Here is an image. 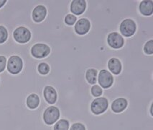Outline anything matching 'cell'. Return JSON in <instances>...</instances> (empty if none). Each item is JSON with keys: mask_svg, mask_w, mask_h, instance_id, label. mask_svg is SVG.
Instances as JSON below:
<instances>
[{"mask_svg": "<svg viewBox=\"0 0 153 130\" xmlns=\"http://www.w3.org/2000/svg\"><path fill=\"white\" fill-rule=\"evenodd\" d=\"M108 67L109 70L114 74H119L122 71V64L117 58L110 59L108 62Z\"/></svg>", "mask_w": 153, "mask_h": 130, "instance_id": "obj_16", "label": "cell"}, {"mask_svg": "<svg viewBox=\"0 0 153 130\" xmlns=\"http://www.w3.org/2000/svg\"><path fill=\"white\" fill-rule=\"evenodd\" d=\"M86 2L84 0H74L71 2V11L74 15H80L86 10Z\"/></svg>", "mask_w": 153, "mask_h": 130, "instance_id": "obj_11", "label": "cell"}, {"mask_svg": "<svg viewBox=\"0 0 153 130\" xmlns=\"http://www.w3.org/2000/svg\"><path fill=\"white\" fill-rule=\"evenodd\" d=\"M37 70H38V72L42 75H46L50 72V66L47 63L42 62L37 66Z\"/></svg>", "mask_w": 153, "mask_h": 130, "instance_id": "obj_19", "label": "cell"}, {"mask_svg": "<svg viewBox=\"0 0 153 130\" xmlns=\"http://www.w3.org/2000/svg\"><path fill=\"white\" fill-rule=\"evenodd\" d=\"M98 81L103 88H109L114 83V77L111 72L106 69H102L99 74Z\"/></svg>", "mask_w": 153, "mask_h": 130, "instance_id": "obj_7", "label": "cell"}, {"mask_svg": "<svg viewBox=\"0 0 153 130\" xmlns=\"http://www.w3.org/2000/svg\"><path fill=\"white\" fill-rule=\"evenodd\" d=\"M40 103V99L36 93H31L26 99V105L30 110L36 109Z\"/></svg>", "mask_w": 153, "mask_h": 130, "instance_id": "obj_15", "label": "cell"}, {"mask_svg": "<svg viewBox=\"0 0 153 130\" xmlns=\"http://www.w3.org/2000/svg\"><path fill=\"white\" fill-rule=\"evenodd\" d=\"M91 92L92 95L94 96V97H99V96L101 95L102 94V89L99 85H94L93 87H92L91 89Z\"/></svg>", "mask_w": 153, "mask_h": 130, "instance_id": "obj_22", "label": "cell"}, {"mask_svg": "<svg viewBox=\"0 0 153 130\" xmlns=\"http://www.w3.org/2000/svg\"><path fill=\"white\" fill-rule=\"evenodd\" d=\"M7 58L4 56H0V73L4 72L7 67Z\"/></svg>", "mask_w": 153, "mask_h": 130, "instance_id": "obj_24", "label": "cell"}, {"mask_svg": "<svg viewBox=\"0 0 153 130\" xmlns=\"http://www.w3.org/2000/svg\"><path fill=\"white\" fill-rule=\"evenodd\" d=\"M91 28L90 21L86 18L80 19L75 25V31L79 35H84L89 31Z\"/></svg>", "mask_w": 153, "mask_h": 130, "instance_id": "obj_9", "label": "cell"}, {"mask_svg": "<svg viewBox=\"0 0 153 130\" xmlns=\"http://www.w3.org/2000/svg\"><path fill=\"white\" fill-rule=\"evenodd\" d=\"M144 51L146 54L152 55L153 54V41L150 40L147 41L144 46Z\"/></svg>", "mask_w": 153, "mask_h": 130, "instance_id": "obj_21", "label": "cell"}, {"mask_svg": "<svg viewBox=\"0 0 153 130\" xmlns=\"http://www.w3.org/2000/svg\"><path fill=\"white\" fill-rule=\"evenodd\" d=\"M120 32L124 36L130 37L134 34L137 30L136 23L133 20L126 19L120 25Z\"/></svg>", "mask_w": 153, "mask_h": 130, "instance_id": "obj_5", "label": "cell"}, {"mask_svg": "<svg viewBox=\"0 0 153 130\" xmlns=\"http://www.w3.org/2000/svg\"><path fill=\"white\" fill-rule=\"evenodd\" d=\"M43 96L45 101L49 104H54L57 101V92L52 86H46L43 90Z\"/></svg>", "mask_w": 153, "mask_h": 130, "instance_id": "obj_12", "label": "cell"}, {"mask_svg": "<svg viewBox=\"0 0 153 130\" xmlns=\"http://www.w3.org/2000/svg\"><path fill=\"white\" fill-rule=\"evenodd\" d=\"M33 19L35 23H40L45 20L47 15V9L43 5H37L33 11Z\"/></svg>", "mask_w": 153, "mask_h": 130, "instance_id": "obj_10", "label": "cell"}, {"mask_svg": "<svg viewBox=\"0 0 153 130\" xmlns=\"http://www.w3.org/2000/svg\"><path fill=\"white\" fill-rule=\"evenodd\" d=\"M127 105L128 102L127 100L123 98H117L113 101L111 104V110L114 113H121L126 109Z\"/></svg>", "mask_w": 153, "mask_h": 130, "instance_id": "obj_13", "label": "cell"}, {"mask_svg": "<svg viewBox=\"0 0 153 130\" xmlns=\"http://www.w3.org/2000/svg\"><path fill=\"white\" fill-rule=\"evenodd\" d=\"M60 112L58 107L50 106L44 111L43 114H42V119H43V122L45 123V124L51 126L55 124L58 120V119L60 118Z\"/></svg>", "mask_w": 153, "mask_h": 130, "instance_id": "obj_1", "label": "cell"}, {"mask_svg": "<svg viewBox=\"0 0 153 130\" xmlns=\"http://www.w3.org/2000/svg\"><path fill=\"white\" fill-rule=\"evenodd\" d=\"M140 11L142 15L145 16H149L152 15L153 12V3L152 1H149V0H145L142 1L140 4Z\"/></svg>", "mask_w": 153, "mask_h": 130, "instance_id": "obj_14", "label": "cell"}, {"mask_svg": "<svg viewBox=\"0 0 153 130\" xmlns=\"http://www.w3.org/2000/svg\"><path fill=\"white\" fill-rule=\"evenodd\" d=\"M69 130H86V127L81 123H75Z\"/></svg>", "mask_w": 153, "mask_h": 130, "instance_id": "obj_25", "label": "cell"}, {"mask_svg": "<svg viewBox=\"0 0 153 130\" xmlns=\"http://www.w3.org/2000/svg\"><path fill=\"white\" fill-rule=\"evenodd\" d=\"M7 3V0H0V8H2Z\"/></svg>", "mask_w": 153, "mask_h": 130, "instance_id": "obj_26", "label": "cell"}, {"mask_svg": "<svg viewBox=\"0 0 153 130\" xmlns=\"http://www.w3.org/2000/svg\"><path fill=\"white\" fill-rule=\"evenodd\" d=\"M70 124L66 119H60L56 123L54 126V130H69Z\"/></svg>", "mask_w": 153, "mask_h": 130, "instance_id": "obj_18", "label": "cell"}, {"mask_svg": "<svg viewBox=\"0 0 153 130\" xmlns=\"http://www.w3.org/2000/svg\"><path fill=\"white\" fill-rule=\"evenodd\" d=\"M108 107V101L106 98H96L91 105V110L95 115H99L104 113Z\"/></svg>", "mask_w": 153, "mask_h": 130, "instance_id": "obj_4", "label": "cell"}, {"mask_svg": "<svg viewBox=\"0 0 153 130\" xmlns=\"http://www.w3.org/2000/svg\"><path fill=\"white\" fill-rule=\"evenodd\" d=\"M108 44L111 46V48L115 49H118L122 48L124 46V40L123 37L121 35L120 33L117 32H113V33H109L107 38Z\"/></svg>", "mask_w": 153, "mask_h": 130, "instance_id": "obj_8", "label": "cell"}, {"mask_svg": "<svg viewBox=\"0 0 153 130\" xmlns=\"http://www.w3.org/2000/svg\"><path fill=\"white\" fill-rule=\"evenodd\" d=\"M8 38V31L3 26H0V44H4Z\"/></svg>", "mask_w": 153, "mask_h": 130, "instance_id": "obj_20", "label": "cell"}, {"mask_svg": "<svg viewBox=\"0 0 153 130\" xmlns=\"http://www.w3.org/2000/svg\"><path fill=\"white\" fill-rule=\"evenodd\" d=\"M31 32L29 29L23 26H20L14 31V39L19 44H26L29 42L31 39Z\"/></svg>", "mask_w": 153, "mask_h": 130, "instance_id": "obj_3", "label": "cell"}, {"mask_svg": "<svg viewBox=\"0 0 153 130\" xmlns=\"http://www.w3.org/2000/svg\"><path fill=\"white\" fill-rule=\"evenodd\" d=\"M77 18L74 15H71V14H68L65 16V23H66L68 26H73L76 23Z\"/></svg>", "mask_w": 153, "mask_h": 130, "instance_id": "obj_23", "label": "cell"}, {"mask_svg": "<svg viewBox=\"0 0 153 130\" xmlns=\"http://www.w3.org/2000/svg\"><path fill=\"white\" fill-rule=\"evenodd\" d=\"M51 48L45 44H36L31 48V54L35 58L42 59L48 56Z\"/></svg>", "mask_w": 153, "mask_h": 130, "instance_id": "obj_6", "label": "cell"}, {"mask_svg": "<svg viewBox=\"0 0 153 130\" xmlns=\"http://www.w3.org/2000/svg\"><path fill=\"white\" fill-rule=\"evenodd\" d=\"M98 72L95 69H89L86 72V78L88 83L91 85H94L97 83Z\"/></svg>", "mask_w": 153, "mask_h": 130, "instance_id": "obj_17", "label": "cell"}, {"mask_svg": "<svg viewBox=\"0 0 153 130\" xmlns=\"http://www.w3.org/2000/svg\"><path fill=\"white\" fill-rule=\"evenodd\" d=\"M7 70L12 74H17L21 72L23 68V61L17 55H13L9 58L7 61Z\"/></svg>", "mask_w": 153, "mask_h": 130, "instance_id": "obj_2", "label": "cell"}]
</instances>
